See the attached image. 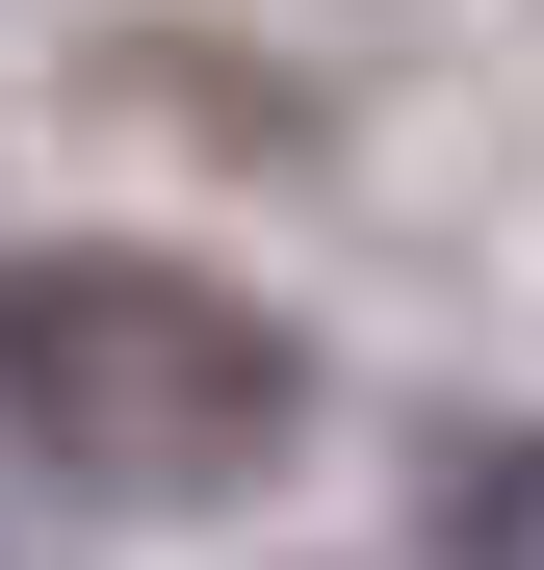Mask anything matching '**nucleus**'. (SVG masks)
Instances as JSON below:
<instances>
[{
    "instance_id": "nucleus-1",
    "label": "nucleus",
    "mask_w": 544,
    "mask_h": 570,
    "mask_svg": "<svg viewBox=\"0 0 544 570\" xmlns=\"http://www.w3.org/2000/svg\"><path fill=\"white\" fill-rule=\"evenodd\" d=\"M0 441L78 519H234L311 441V363H286L259 285L156 259V234H27L0 259Z\"/></svg>"
},
{
    "instance_id": "nucleus-2",
    "label": "nucleus",
    "mask_w": 544,
    "mask_h": 570,
    "mask_svg": "<svg viewBox=\"0 0 544 570\" xmlns=\"http://www.w3.org/2000/svg\"><path fill=\"white\" fill-rule=\"evenodd\" d=\"M441 570H544V441H441Z\"/></svg>"
}]
</instances>
